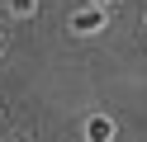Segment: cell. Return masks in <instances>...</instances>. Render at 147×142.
<instances>
[{
  "label": "cell",
  "mask_w": 147,
  "mask_h": 142,
  "mask_svg": "<svg viewBox=\"0 0 147 142\" xmlns=\"http://www.w3.org/2000/svg\"><path fill=\"white\" fill-rule=\"evenodd\" d=\"M105 24H109V5H86L67 19L71 33H105Z\"/></svg>",
  "instance_id": "1"
},
{
  "label": "cell",
  "mask_w": 147,
  "mask_h": 142,
  "mask_svg": "<svg viewBox=\"0 0 147 142\" xmlns=\"http://www.w3.org/2000/svg\"><path fill=\"white\" fill-rule=\"evenodd\" d=\"M114 137V118L109 114H90L86 118V142H109Z\"/></svg>",
  "instance_id": "2"
},
{
  "label": "cell",
  "mask_w": 147,
  "mask_h": 142,
  "mask_svg": "<svg viewBox=\"0 0 147 142\" xmlns=\"http://www.w3.org/2000/svg\"><path fill=\"white\" fill-rule=\"evenodd\" d=\"M5 9H10L14 19H33V14H38V0H10Z\"/></svg>",
  "instance_id": "3"
},
{
  "label": "cell",
  "mask_w": 147,
  "mask_h": 142,
  "mask_svg": "<svg viewBox=\"0 0 147 142\" xmlns=\"http://www.w3.org/2000/svg\"><path fill=\"white\" fill-rule=\"evenodd\" d=\"M90 5H109V0H90Z\"/></svg>",
  "instance_id": "4"
}]
</instances>
